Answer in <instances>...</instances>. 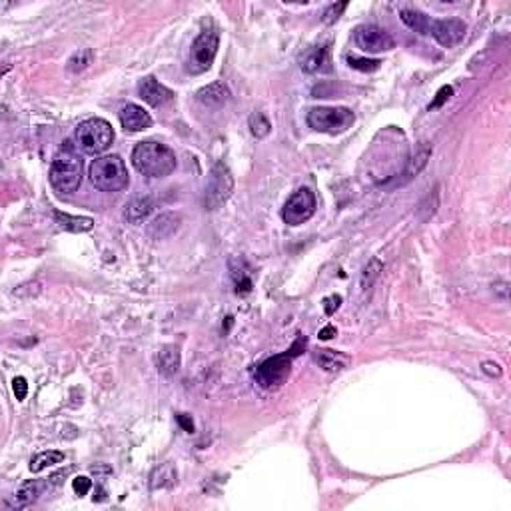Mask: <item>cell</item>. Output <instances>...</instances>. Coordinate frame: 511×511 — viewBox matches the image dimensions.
Listing matches in <instances>:
<instances>
[{"mask_svg":"<svg viewBox=\"0 0 511 511\" xmlns=\"http://www.w3.org/2000/svg\"><path fill=\"white\" fill-rule=\"evenodd\" d=\"M401 22L405 27H410L419 34L431 36L440 42L445 48H454L466 36V22L457 20V18H429L428 14L419 13V10H412V8H403L400 10Z\"/></svg>","mask_w":511,"mask_h":511,"instance_id":"6da1fadb","label":"cell"},{"mask_svg":"<svg viewBox=\"0 0 511 511\" xmlns=\"http://www.w3.org/2000/svg\"><path fill=\"white\" fill-rule=\"evenodd\" d=\"M132 164L140 174L148 178H166L176 170V154L166 144L146 140L136 144L132 152Z\"/></svg>","mask_w":511,"mask_h":511,"instance_id":"7a4b0ae2","label":"cell"},{"mask_svg":"<svg viewBox=\"0 0 511 511\" xmlns=\"http://www.w3.org/2000/svg\"><path fill=\"white\" fill-rule=\"evenodd\" d=\"M84 162L74 150L72 142H64V146L56 152L50 164V184L58 194L76 192L82 184Z\"/></svg>","mask_w":511,"mask_h":511,"instance_id":"3957f363","label":"cell"},{"mask_svg":"<svg viewBox=\"0 0 511 511\" xmlns=\"http://www.w3.org/2000/svg\"><path fill=\"white\" fill-rule=\"evenodd\" d=\"M88 176L92 186L100 192H120L130 182L124 160L116 154L100 156L96 160H92Z\"/></svg>","mask_w":511,"mask_h":511,"instance_id":"277c9868","label":"cell"},{"mask_svg":"<svg viewBox=\"0 0 511 511\" xmlns=\"http://www.w3.org/2000/svg\"><path fill=\"white\" fill-rule=\"evenodd\" d=\"M305 342H308L305 336H300L288 352L278 354L274 358L262 361V364L256 368V382H258L264 389H276V387L282 386V384L286 382V377L290 375L292 361H294L296 356H300V350H304Z\"/></svg>","mask_w":511,"mask_h":511,"instance_id":"5b68a950","label":"cell"},{"mask_svg":"<svg viewBox=\"0 0 511 511\" xmlns=\"http://www.w3.org/2000/svg\"><path fill=\"white\" fill-rule=\"evenodd\" d=\"M74 140L84 154L96 156L110 148V144L114 142V130L110 122H106L104 118H88L78 124L74 132Z\"/></svg>","mask_w":511,"mask_h":511,"instance_id":"8992f818","label":"cell"},{"mask_svg":"<svg viewBox=\"0 0 511 511\" xmlns=\"http://www.w3.org/2000/svg\"><path fill=\"white\" fill-rule=\"evenodd\" d=\"M308 126L316 132L324 134H342L347 128H352L356 114L345 106H318L308 112Z\"/></svg>","mask_w":511,"mask_h":511,"instance_id":"52a82bcc","label":"cell"},{"mask_svg":"<svg viewBox=\"0 0 511 511\" xmlns=\"http://www.w3.org/2000/svg\"><path fill=\"white\" fill-rule=\"evenodd\" d=\"M218 48H220V34L216 28H206L202 30L196 41L192 42V48H190V58H188V66L186 70L190 74H202L206 70L212 69L214 64V58L218 55Z\"/></svg>","mask_w":511,"mask_h":511,"instance_id":"ba28073f","label":"cell"},{"mask_svg":"<svg viewBox=\"0 0 511 511\" xmlns=\"http://www.w3.org/2000/svg\"><path fill=\"white\" fill-rule=\"evenodd\" d=\"M232 192H234V176L226 164L218 162L212 168V172L206 180V186H204V196H202L204 208L206 210H218L230 200Z\"/></svg>","mask_w":511,"mask_h":511,"instance_id":"9c48e42d","label":"cell"},{"mask_svg":"<svg viewBox=\"0 0 511 511\" xmlns=\"http://www.w3.org/2000/svg\"><path fill=\"white\" fill-rule=\"evenodd\" d=\"M316 208H318L316 194L310 188H298L288 198V202L284 204L282 218L288 226H302L304 222H308L316 214Z\"/></svg>","mask_w":511,"mask_h":511,"instance_id":"30bf717a","label":"cell"},{"mask_svg":"<svg viewBox=\"0 0 511 511\" xmlns=\"http://www.w3.org/2000/svg\"><path fill=\"white\" fill-rule=\"evenodd\" d=\"M354 42L364 52L377 55V52H387L396 48L394 36L377 24H361L354 30Z\"/></svg>","mask_w":511,"mask_h":511,"instance_id":"8fae6325","label":"cell"},{"mask_svg":"<svg viewBox=\"0 0 511 511\" xmlns=\"http://www.w3.org/2000/svg\"><path fill=\"white\" fill-rule=\"evenodd\" d=\"M138 94L146 104H150L154 108H162V106H166L168 102L174 100V92L170 88H166L164 84L158 82L154 76H146V78L140 80Z\"/></svg>","mask_w":511,"mask_h":511,"instance_id":"7c38bea8","label":"cell"},{"mask_svg":"<svg viewBox=\"0 0 511 511\" xmlns=\"http://www.w3.org/2000/svg\"><path fill=\"white\" fill-rule=\"evenodd\" d=\"M120 124L126 132H142L152 126V116L138 104L128 102L120 108Z\"/></svg>","mask_w":511,"mask_h":511,"instance_id":"4fadbf2b","label":"cell"},{"mask_svg":"<svg viewBox=\"0 0 511 511\" xmlns=\"http://www.w3.org/2000/svg\"><path fill=\"white\" fill-rule=\"evenodd\" d=\"M230 96H232V92H230V88H228V84H224L222 80L208 84V86L200 88V90L196 92L198 102L204 104L206 108H222V106L230 100Z\"/></svg>","mask_w":511,"mask_h":511,"instance_id":"5bb4252c","label":"cell"},{"mask_svg":"<svg viewBox=\"0 0 511 511\" xmlns=\"http://www.w3.org/2000/svg\"><path fill=\"white\" fill-rule=\"evenodd\" d=\"M154 200L150 196H142V198H134L132 202H128L124 208V220L130 224H142L152 216Z\"/></svg>","mask_w":511,"mask_h":511,"instance_id":"9a60e30c","label":"cell"},{"mask_svg":"<svg viewBox=\"0 0 511 511\" xmlns=\"http://www.w3.org/2000/svg\"><path fill=\"white\" fill-rule=\"evenodd\" d=\"M55 220L56 224L66 230V232H74V234H82V232H90L92 226H94V220L88 218V216H70L66 212H60L56 210L55 212Z\"/></svg>","mask_w":511,"mask_h":511,"instance_id":"2e32d148","label":"cell"},{"mask_svg":"<svg viewBox=\"0 0 511 511\" xmlns=\"http://www.w3.org/2000/svg\"><path fill=\"white\" fill-rule=\"evenodd\" d=\"M156 366H158V372L166 377L176 375L180 370V350L176 345H164L158 356H156Z\"/></svg>","mask_w":511,"mask_h":511,"instance_id":"e0dca14e","label":"cell"},{"mask_svg":"<svg viewBox=\"0 0 511 511\" xmlns=\"http://www.w3.org/2000/svg\"><path fill=\"white\" fill-rule=\"evenodd\" d=\"M180 226V216L166 212V214H160L156 220L148 226V234L152 236L154 240H164L168 236H172Z\"/></svg>","mask_w":511,"mask_h":511,"instance_id":"ac0fdd59","label":"cell"},{"mask_svg":"<svg viewBox=\"0 0 511 511\" xmlns=\"http://www.w3.org/2000/svg\"><path fill=\"white\" fill-rule=\"evenodd\" d=\"M431 152H433V146H431L429 142H422V144L417 146V150H415V154L412 156V160H410V164H408V170L403 172V182H410L412 178H415L424 168L428 166Z\"/></svg>","mask_w":511,"mask_h":511,"instance_id":"d6986e66","label":"cell"},{"mask_svg":"<svg viewBox=\"0 0 511 511\" xmlns=\"http://www.w3.org/2000/svg\"><path fill=\"white\" fill-rule=\"evenodd\" d=\"M38 496H41V484L38 482H28L14 494V498L10 499V508H16V510L28 508V505H32L38 499Z\"/></svg>","mask_w":511,"mask_h":511,"instance_id":"ffe728a7","label":"cell"},{"mask_svg":"<svg viewBox=\"0 0 511 511\" xmlns=\"http://www.w3.org/2000/svg\"><path fill=\"white\" fill-rule=\"evenodd\" d=\"M176 480H178V473L174 470V466L162 463L150 473V487L152 489H166V487H172L176 484Z\"/></svg>","mask_w":511,"mask_h":511,"instance_id":"44dd1931","label":"cell"},{"mask_svg":"<svg viewBox=\"0 0 511 511\" xmlns=\"http://www.w3.org/2000/svg\"><path fill=\"white\" fill-rule=\"evenodd\" d=\"M316 364L322 370L336 373L344 370L347 358L342 356V354H338V352H333V350H319V352H316Z\"/></svg>","mask_w":511,"mask_h":511,"instance_id":"7402d4cb","label":"cell"},{"mask_svg":"<svg viewBox=\"0 0 511 511\" xmlns=\"http://www.w3.org/2000/svg\"><path fill=\"white\" fill-rule=\"evenodd\" d=\"M328 48H314L302 58V70L308 74H314L319 70H328Z\"/></svg>","mask_w":511,"mask_h":511,"instance_id":"603a6c76","label":"cell"},{"mask_svg":"<svg viewBox=\"0 0 511 511\" xmlns=\"http://www.w3.org/2000/svg\"><path fill=\"white\" fill-rule=\"evenodd\" d=\"M64 461V454L62 452H56V449H48V452H42L38 456L32 457L30 461V471L32 473H41V471L52 468L56 463H62Z\"/></svg>","mask_w":511,"mask_h":511,"instance_id":"cb8c5ba5","label":"cell"},{"mask_svg":"<svg viewBox=\"0 0 511 511\" xmlns=\"http://www.w3.org/2000/svg\"><path fill=\"white\" fill-rule=\"evenodd\" d=\"M92 58H94V55H92L90 48H80V50H76L74 55L70 56L66 69L70 72H74V74H78V72H82V70H86L92 64Z\"/></svg>","mask_w":511,"mask_h":511,"instance_id":"d4e9b609","label":"cell"},{"mask_svg":"<svg viewBox=\"0 0 511 511\" xmlns=\"http://www.w3.org/2000/svg\"><path fill=\"white\" fill-rule=\"evenodd\" d=\"M250 130H252V134L256 138H266L272 132V124H270V120L264 116L262 112H256V114L250 116Z\"/></svg>","mask_w":511,"mask_h":511,"instance_id":"484cf974","label":"cell"},{"mask_svg":"<svg viewBox=\"0 0 511 511\" xmlns=\"http://www.w3.org/2000/svg\"><path fill=\"white\" fill-rule=\"evenodd\" d=\"M384 270V266L382 262L377 260V258H373L370 260V264L364 268V272H361V280H359V286H361V290H368V288H372V284L375 282V278L380 276V272Z\"/></svg>","mask_w":511,"mask_h":511,"instance_id":"4316f807","label":"cell"},{"mask_svg":"<svg viewBox=\"0 0 511 511\" xmlns=\"http://www.w3.org/2000/svg\"><path fill=\"white\" fill-rule=\"evenodd\" d=\"M345 60H347V64H350L352 69L359 70V72H375V70H380V66H382V62H380V60L359 58V56H356V55H347L345 56Z\"/></svg>","mask_w":511,"mask_h":511,"instance_id":"83f0119b","label":"cell"},{"mask_svg":"<svg viewBox=\"0 0 511 511\" xmlns=\"http://www.w3.org/2000/svg\"><path fill=\"white\" fill-rule=\"evenodd\" d=\"M454 94V88L452 86H442L440 90H438V94L436 98L431 100V104H429V110H438V108H442L443 104L452 98Z\"/></svg>","mask_w":511,"mask_h":511,"instance_id":"f1b7e54d","label":"cell"},{"mask_svg":"<svg viewBox=\"0 0 511 511\" xmlns=\"http://www.w3.org/2000/svg\"><path fill=\"white\" fill-rule=\"evenodd\" d=\"M345 8H347V2H338V4L328 6V10L324 13V22H326V24H332V22H336V20L342 16V13H344Z\"/></svg>","mask_w":511,"mask_h":511,"instance_id":"f546056e","label":"cell"},{"mask_svg":"<svg viewBox=\"0 0 511 511\" xmlns=\"http://www.w3.org/2000/svg\"><path fill=\"white\" fill-rule=\"evenodd\" d=\"M72 489H74V494L76 496H86L90 489H92V482H90V477H86V475H78V477H74L72 480Z\"/></svg>","mask_w":511,"mask_h":511,"instance_id":"4dcf8cb0","label":"cell"},{"mask_svg":"<svg viewBox=\"0 0 511 511\" xmlns=\"http://www.w3.org/2000/svg\"><path fill=\"white\" fill-rule=\"evenodd\" d=\"M13 391H14V396H16V400H18V401L27 400V394H28L27 377H22V375L14 377V380H13Z\"/></svg>","mask_w":511,"mask_h":511,"instance_id":"1f68e13d","label":"cell"},{"mask_svg":"<svg viewBox=\"0 0 511 511\" xmlns=\"http://www.w3.org/2000/svg\"><path fill=\"white\" fill-rule=\"evenodd\" d=\"M342 304V296H328L326 300H324V310H326V316H333L336 314V310L340 308Z\"/></svg>","mask_w":511,"mask_h":511,"instance_id":"d6a6232c","label":"cell"},{"mask_svg":"<svg viewBox=\"0 0 511 511\" xmlns=\"http://www.w3.org/2000/svg\"><path fill=\"white\" fill-rule=\"evenodd\" d=\"M176 419H178V424L184 428V431H188V433H192L194 431V422L192 417L188 414H178L176 415Z\"/></svg>","mask_w":511,"mask_h":511,"instance_id":"836d02e7","label":"cell"},{"mask_svg":"<svg viewBox=\"0 0 511 511\" xmlns=\"http://www.w3.org/2000/svg\"><path fill=\"white\" fill-rule=\"evenodd\" d=\"M484 372L487 375H491V377H496V375H501V368H499L498 364H494V361H485L484 364Z\"/></svg>","mask_w":511,"mask_h":511,"instance_id":"e575fe53","label":"cell"},{"mask_svg":"<svg viewBox=\"0 0 511 511\" xmlns=\"http://www.w3.org/2000/svg\"><path fill=\"white\" fill-rule=\"evenodd\" d=\"M336 333H338V330H336L333 326H326L324 330H319L318 338L319 340H332Z\"/></svg>","mask_w":511,"mask_h":511,"instance_id":"d590c367","label":"cell"}]
</instances>
